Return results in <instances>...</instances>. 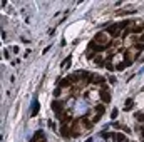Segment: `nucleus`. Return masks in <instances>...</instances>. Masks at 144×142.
Segmentation results:
<instances>
[{"instance_id":"nucleus-1","label":"nucleus","mask_w":144,"mask_h":142,"mask_svg":"<svg viewBox=\"0 0 144 142\" xmlns=\"http://www.w3.org/2000/svg\"><path fill=\"white\" fill-rule=\"evenodd\" d=\"M74 105H75V107L72 109V114H74V115H82L84 112H87V104H86L84 100H77Z\"/></svg>"},{"instance_id":"nucleus-2","label":"nucleus","mask_w":144,"mask_h":142,"mask_svg":"<svg viewBox=\"0 0 144 142\" xmlns=\"http://www.w3.org/2000/svg\"><path fill=\"white\" fill-rule=\"evenodd\" d=\"M126 23H127V22H122V23H119V25H112V27L107 28V32H109L111 35H117V34H119V28H122Z\"/></svg>"},{"instance_id":"nucleus-3","label":"nucleus","mask_w":144,"mask_h":142,"mask_svg":"<svg viewBox=\"0 0 144 142\" xmlns=\"http://www.w3.org/2000/svg\"><path fill=\"white\" fill-rule=\"evenodd\" d=\"M37 112H39V100H35L32 104V112L30 114H32V115H37Z\"/></svg>"},{"instance_id":"nucleus-4","label":"nucleus","mask_w":144,"mask_h":142,"mask_svg":"<svg viewBox=\"0 0 144 142\" xmlns=\"http://www.w3.org/2000/svg\"><path fill=\"white\" fill-rule=\"evenodd\" d=\"M101 99H102L104 102H109V100H111V95H109V92H102V94H101Z\"/></svg>"},{"instance_id":"nucleus-5","label":"nucleus","mask_w":144,"mask_h":142,"mask_svg":"<svg viewBox=\"0 0 144 142\" xmlns=\"http://www.w3.org/2000/svg\"><path fill=\"white\" fill-rule=\"evenodd\" d=\"M71 84H72V80H71V79H64V80L60 82V87H69Z\"/></svg>"},{"instance_id":"nucleus-6","label":"nucleus","mask_w":144,"mask_h":142,"mask_svg":"<svg viewBox=\"0 0 144 142\" xmlns=\"http://www.w3.org/2000/svg\"><path fill=\"white\" fill-rule=\"evenodd\" d=\"M132 109V100H126V104H124V111H131Z\"/></svg>"},{"instance_id":"nucleus-7","label":"nucleus","mask_w":144,"mask_h":142,"mask_svg":"<svg viewBox=\"0 0 144 142\" xmlns=\"http://www.w3.org/2000/svg\"><path fill=\"white\" fill-rule=\"evenodd\" d=\"M52 107H54V111L55 112H59V111H62V105L59 104V102H54V104H52Z\"/></svg>"},{"instance_id":"nucleus-8","label":"nucleus","mask_w":144,"mask_h":142,"mask_svg":"<svg viewBox=\"0 0 144 142\" xmlns=\"http://www.w3.org/2000/svg\"><path fill=\"white\" fill-rule=\"evenodd\" d=\"M71 59H72V57H71V55H69V57H67V59H65V60H64V62H62V64H60V67H64V69H65V67H67V65H69V62H71Z\"/></svg>"},{"instance_id":"nucleus-9","label":"nucleus","mask_w":144,"mask_h":142,"mask_svg":"<svg viewBox=\"0 0 144 142\" xmlns=\"http://www.w3.org/2000/svg\"><path fill=\"white\" fill-rule=\"evenodd\" d=\"M136 119H138L139 122H142V120H144V114H141V112H138V114H136Z\"/></svg>"},{"instance_id":"nucleus-10","label":"nucleus","mask_w":144,"mask_h":142,"mask_svg":"<svg viewBox=\"0 0 144 142\" xmlns=\"http://www.w3.org/2000/svg\"><path fill=\"white\" fill-rule=\"evenodd\" d=\"M89 142H106L104 139H101V137H94V139H90Z\"/></svg>"},{"instance_id":"nucleus-11","label":"nucleus","mask_w":144,"mask_h":142,"mask_svg":"<svg viewBox=\"0 0 144 142\" xmlns=\"http://www.w3.org/2000/svg\"><path fill=\"white\" fill-rule=\"evenodd\" d=\"M96 111H97V114H102V112H104V105H99V107H96Z\"/></svg>"},{"instance_id":"nucleus-12","label":"nucleus","mask_w":144,"mask_h":142,"mask_svg":"<svg viewBox=\"0 0 144 142\" xmlns=\"http://www.w3.org/2000/svg\"><path fill=\"white\" fill-rule=\"evenodd\" d=\"M116 80H117V79H116L114 75H111V77H109V82H111V84H116Z\"/></svg>"},{"instance_id":"nucleus-13","label":"nucleus","mask_w":144,"mask_h":142,"mask_svg":"<svg viewBox=\"0 0 144 142\" xmlns=\"http://www.w3.org/2000/svg\"><path fill=\"white\" fill-rule=\"evenodd\" d=\"M117 111H116V109H114V111H112V114H111V117H112V119H116V117H117Z\"/></svg>"},{"instance_id":"nucleus-14","label":"nucleus","mask_w":144,"mask_h":142,"mask_svg":"<svg viewBox=\"0 0 144 142\" xmlns=\"http://www.w3.org/2000/svg\"><path fill=\"white\" fill-rule=\"evenodd\" d=\"M117 140H124V136H122V134H117Z\"/></svg>"},{"instance_id":"nucleus-15","label":"nucleus","mask_w":144,"mask_h":142,"mask_svg":"<svg viewBox=\"0 0 144 142\" xmlns=\"http://www.w3.org/2000/svg\"><path fill=\"white\" fill-rule=\"evenodd\" d=\"M141 38H142V40H144V35H142V37H141Z\"/></svg>"},{"instance_id":"nucleus-16","label":"nucleus","mask_w":144,"mask_h":142,"mask_svg":"<svg viewBox=\"0 0 144 142\" xmlns=\"http://www.w3.org/2000/svg\"><path fill=\"white\" fill-rule=\"evenodd\" d=\"M142 136H144V129H142Z\"/></svg>"}]
</instances>
